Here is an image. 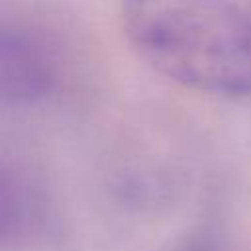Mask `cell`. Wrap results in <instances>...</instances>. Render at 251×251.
Here are the masks:
<instances>
[{
	"label": "cell",
	"mask_w": 251,
	"mask_h": 251,
	"mask_svg": "<svg viewBox=\"0 0 251 251\" xmlns=\"http://www.w3.org/2000/svg\"><path fill=\"white\" fill-rule=\"evenodd\" d=\"M176 251H216V245L210 235L206 233H194L184 243L176 247Z\"/></svg>",
	"instance_id": "277c9868"
},
{
	"label": "cell",
	"mask_w": 251,
	"mask_h": 251,
	"mask_svg": "<svg viewBox=\"0 0 251 251\" xmlns=\"http://www.w3.org/2000/svg\"><path fill=\"white\" fill-rule=\"evenodd\" d=\"M135 53L190 90L251 96V14L233 0H122Z\"/></svg>",
	"instance_id": "6da1fadb"
},
{
	"label": "cell",
	"mask_w": 251,
	"mask_h": 251,
	"mask_svg": "<svg viewBox=\"0 0 251 251\" xmlns=\"http://www.w3.org/2000/svg\"><path fill=\"white\" fill-rule=\"evenodd\" d=\"M41 198L33 178L12 159L0 157V239L27 227L39 214Z\"/></svg>",
	"instance_id": "3957f363"
},
{
	"label": "cell",
	"mask_w": 251,
	"mask_h": 251,
	"mask_svg": "<svg viewBox=\"0 0 251 251\" xmlns=\"http://www.w3.org/2000/svg\"><path fill=\"white\" fill-rule=\"evenodd\" d=\"M61 80L55 43L37 27L0 18V112L45 102Z\"/></svg>",
	"instance_id": "7a4b0ae2"
}]
</instances>
